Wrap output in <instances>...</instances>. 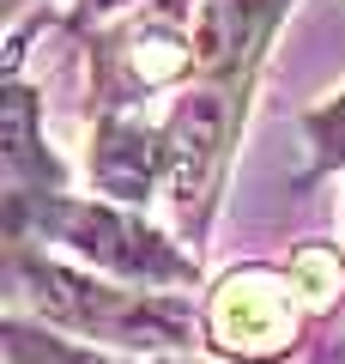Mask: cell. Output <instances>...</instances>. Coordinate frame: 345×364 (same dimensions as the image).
Wrapping results in <instances>:
<instances>
[{
	"label": "cell",
	"mask_w": 345,
	"mask_h": 364,
	"mask_svg": "<svg viewBox=\"0 0 345 364\" xmlns=\"http://www.w3.org/2000/svg\"><path fill=\"white\" fill-rule=\"evenodd\" d=\"M0 279H6V316L55 328L79 346L115 352L128 364L194 358L200 340V304L182 291H140L121 279L85 273L37 243H0Z\"/></svg>",
	"instance_id": "1"
},
{
	"label": "cell",
	"mask_w": 345,
	"mask_h": 364,
	"mask_svg": "<svg viewBox=\"0 0 345 364\" xmlns=\"http://www.w3.org/2000/svg\"><path fill=\"white\" fill-rule=\"evenodd\" d=\"M345 298V255L303 243L291 261H243L200 298V340L218 364H279Z\"/></svg>",
	"instance_id": "2"
},
{
	"label": "cell",
	"mask_w": 345,
	"mask_h": 364,
	"mask_svg": "<svg viewBox=\"0 0 345 364\" xmlns=\"http://www.w3.org/2000/svg\"><path fill=\"white\" fill-rule=\"evenodd\" d=\"M0 243H37L85 273H103V279H121V286H140V291L194 298L206 279L200 255L170 225H152L140 207H121V200H103V195H55L43 207H31L25 219L0 225Z\"/></svg>",
	"instance_id": "3"
},
{
	"label": "cell",
	"mask_w": 345,
	"mask_h": 364,
	"mask_svg": "<svg viewBox=\"0 0 345 364\" xmlns=\"http://www.w3.org/2000/svg\"><path fill=\"white\" fill-rule=\"evenodd\" d=\"M200 0H146L133 13L85 31V109L97 116H140L146 97H176L200 79Z\"/></svg>",
	"instance_id": "4"
},
{
	"label": "cell",
	"mask_w": 345,
	"mask_h": 364,
	"mask_svg": "<svg viewBox=\"0 0 345 364\" xmlns=\"http://www.w3.org/2000/svg\"><path fill=\"white\" fill-rule=\"evenodd\" d=\"M67 182L73 176L43 134L37 85L25 73H6V91H0V225L25 219L31 207H43L55 195H73Z\"/></svg>",
	"instance_id": "5"
},
{
	"label": "cell",
	"mask_w": 345,
	"mask_h": 364,
	"mask_svg": "<svg viewBox=\"0 0 345 364\" xmlns=\"http://www.w3.org/2000/svg\"><path fill=\"white\" fill-rule=\"evenodd\" d=\"M0 358L6 364H128V358H115V352L79 346V340L31 322V316H0Z\"/></svg>",
	"instance_id": "6"
},
{
	"label": "cell",
	"mask_w": 345,
	"mask_h": 364,
	"mask_svg": "<svg viewBox=\"0 0 345 364\" xmlns=\"http://www.w3.org/2000/svg\"><path fill=\"white\" fill-rule=\"evenodd\" d=\"M303 170H297V188L321 176H345V91H333L327 104L303 109Z\"/></svg>",
	"instance_id": "7"
},
{
	"label": "cell",
	"mask_w": 345,
	"mask_h": 364,
	"mask_svg": "<svg viewBox=\"0 0 345 364\" xmlns=\"http://www.w3.org/2000/svg\"><path fill=\"white\" fill-rule=\"evenodd\" d=\"M133 6H146V0H67L61 31H67V37H85V31L109 25V18H121V13H133Z\"/></svg>",
	"instance_id": "8"
},
{
	"label": "cell",
	"mask_w": 345,
	"mask_h": 364,
	"mask_svg": "<svg viewBox=\"0 0 345 364\" xmlns=\"http://www.w3.org/2000/svg\"><path fill=\"white\" fill-rule=\"evenodd\" d=\"M37 13H43L37 0H0V18H6V25H13V31L25 25V18H37Z\"/></svg>",
	"instance_id": "9"
},
{
	"label": "cell",
	"mask_w": 345,
	"mask_h": 364,
	"mask_svg": "<svg viewBox=\"0 0 345 364\" xmlns=\"http://www.w3.org/2000/svg\"><path fill=\"white\" fill-rule=\"evenodd\" d=\"M315 364H345V334H327L315 346Z\"/></svg>",
	"instance_id": "10"
},
{
	"label": "cell",
	"mask_w": 345,
	"mask_h": 364,
	"mask_svg": "<svg viewBox=\"0 0 345 364\" xmlns=\"http://www.w3.org/2000/svg\"><path fill=\"white\" fill-rule=\"evenodd\" d=\"M158 364H218V358H206V352H194V358H158Z\"/></svg>",
	"instance_id": "11"
}]
</instances>
